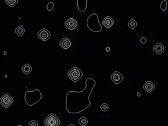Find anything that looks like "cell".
<instances>
[{"label":"cell","mask_w":168,"mask_h":126,"mask_svg":"<svg viewBox=\"0 0 168 126\" xmlns=\"http://www.w3.org/2000/svg\"><path fill=\"white\" fill-rule=\"evenodd\" d=\"M111 80L112 82L116 84H119L123 81V76H122L121 74H120L119 71H115L114 73H113V74L111 75Z\"/></svg>","instance_id":"7"},{"label":"cell","mask_w":168,"mask_h":126,"mask_svg":"<svg viewBox=\"0 0 168 126\" xmlns=\"http://www.w3.org/2000/svg\"><path fill=\"white\" fill-rule=\"evenodd\" d=\"M79 123L81 126H86L88 123V120L86 117H82L79 120Z\"/></svg>","instance_id":"16"},{"label":"cell","mask_w":168,"mask_h":126,"mask_svg":"<svg viewBox=\"0 0 168 126\" xmlns=\"http://www.w3.org/2000/svg\"><path fill=\"white\" fill-rule=\"evenodd\" d=\"M110 47H107V48H106V52H110Z\"/></svg>","instance_id":"24"},{"label":"cell","mask_w":168,"mask_h":126,"mask_svg":"<svg viewBox=\"0 0 168 126\" xmlns=\"http://www.w3.org/2000/svg\"><path fill=\"white\" fill-rule=\"evenodd\" d=\"M160 7H161V9L163 11H165L167 9V1L166 0H164L162 1V3L160 6Z\"/></svg>","instance_id":"19"},{"label":"cell","mask_w":168,"mask_h":126,"mask_svg":"<svg viewBox=\"0 0 168 126\" xmlns=\"http://www.w3.org/2000/svg\"><path fill=\"white\" fill-rule=\"evenodd\" d=\"M42 98V95L39 89H35L33 91H27L25 95V101L30 106L34 105L38 103Z\"/></svg>","instance_id":"1"},{"label":"cell","mask_w":168,"mask_h":126,"mask_svg":"<svg viewBox=\"0 0 168 126\" xmlns=\"http://www.w3.org/2000/svg\"><path fill=\"white\" fill-rule=\"evenodd\" d=\"M60 123H61V122L59 119L53 113L49 115L44 121L45 126H59Z\"/></svg>","instance_id":"4"},{"label":"cell","mask_w":168,"mask_h":126,"mask_svg":"<svg viewBox=\"0 0 168 126\" xmlns=\"http://www.w3.org/2000/svg\"><path fill=\"white\" fill-rule=\"evenodd\" d=\"M143 89L147 93H151L155 89V85L151 81H147L143 85Z\"/></svg>","instance_id":"11"},{"label":"cell","mask_w":168,"mask_h":126,"mask_svg":"<svg viewBox=\"0 0 168 126\" xmlns=\"http://www.w3.org/2000/svg\"><path fill=\"white\" fill-rule=\"evenodd\" d=\"M137 95L139 96H139L141 95V93H137Z\"/></svg>","instance_id":"25"},{"label":"cell","mask_w":168,"mask_h":126,"mask_svg":"<svg viewBox=\"0 0 168 126\" xmlns=\"http://www.w3.org/2000/svg\"><path fill=\"white\" fill-rule=\"evenodd\" d=\"M114 24V19H112L111 17L110 16H106L105 18L103 21H102V24L104 27H106V28H110L113 26V24Z\"/></svg>","instance_id":"9"},{"label":"cell","mask_w":168,"mask_h":126,"mask_svg":"<svg viewBox=\"0 0 168 126\" xmlns=\"http://www.w3.org/2000/svg\"><path fill=\"white\" fill-rule=\"evenodd\" d=\"M164 45L161 43L156 44L153 47V50L155 51V53H156L158 54H161L164 51Z\"/></svg>","instance_id":"12"},{"label":"cell","mask_w":168,"mask_h":126,"mask_svg":"<svg viewBox=\"0 0 168 126\" xmlns=\"http://www.w3.org/2000/svg\"><path fill=\"white\" fill-rule=\"evenodd\" d=\"M59 44H60V46H61L63 48L65 49V50L68 49L71 45V42H70V40L67 38H63L62 40L60 41Z\"/></svg>","instance_id":"10"},{"label":"cell","mask_w":168,"mask_h":126,"mask_svg":"<svg viewBox=\"0 0 168 126\" xmlns=\"http://www.w3.org/2000/svg\"><path fill=\"white\" fill-rule=\"evenodd\" d=\"M54 8V3L53 2H50V3L47 5V10L49 11H51L52 9Z\"/></svg>","instance_id":"21"},{"label":"cell","mask_w":168,"mask_h":126,"mask_svg":"<svg viewBox=\"0 0 168 126\" xmlns=\"http://www.w3.org/2000/svg\"><path fill=\"white\" fill-rule=\"evenodd\" d=\"M51 33L48 30L42 28V30H40L39 32L38 33V37L40 40H41L42 41H47L49 39L51 38Z\"/></svg>","instance_id":"6"},{"label":"cell","mask_w":168,"mask_h":126,"mask_svg":"<svg viewBox=\"0 0 168 126\" xmlns=\"http://www.w3.org/2000/svg\"><path fill=\"white\" fill-rule=\"evenodd\" d=\"M141 42L142 44H145L147 42V39L145 38V37H142L141 38Z\"/></svg>","instance_id":"23"},{"label":"cell","mask_w":168,"mask_h":126,"mask_svg":"<svg viewBox=\"0 0 168 126\" xmlns=\"http://www.w3.org/2000/svg\"><path fill=\"white\" fill-rule=\"evenodd\" d=\"M14 102V99L9 94L6 93L0 98V104L4 107L8 108L12 105Z\"/></svg>","instance_id":"5"},{"label":"cell","mask_w":168,"mask_h":126,"mask_svg":"<svg viewBox=\"0 0 168 126\" xmlns=\"http://www.w3.org/2000/svg\"><path fill=\"white\" fill-rule=\"evenodd\" d=\"M87 26L90 30L95 32H98L102 30V26L99 22L98 16L96 14H93L88 17L87 19Z\"/></svg>","instance_id":"2"},{"label":"cell","mask_w":168,"mask_h":126,"mask_svg":"<svg viewBox=\"0 0 168 126\" xmlns=\"http://www.w3.org/2000/svg\"><path fill=\"white\" fill-rule=\"evenodd\" d=\"M6 3L10 7H14L17 3V0H6Z\"/></svg>","instance_id":"18"},{"label":"cell","mask_w":168,"mask_h":126,"mask_svg":"<svg viewBox=\"0 0 168 126\" xmlns=\"http://www.w3.org/2000/svg\"><path fill=\"white\" fill-rule=\"evenodd\" d=\"M100 109H101V110L103 111V112H106V111L109 109V106L108 105V104H106V103H103V104L100 106Z\"/></svg>","instance_id":"20"},{"label":"cell","mask_w":168,"mask_h":126,"mask_svg":"<svg viewBox=\"0 0 168 126\" xmlns=\"http://www.w3.org/2000/svg\"><path fill=\"white\" fill-rule=\"evenodd\" d=\"M17 126H22V125H17Z\"/></svg>","instance_id":"26"},{"label":"cell","mask_w":168,"mask_h":126,"mask_svg":"<svg viewBox=\"0 0 168 126\" xmlns=\"http://www.w3.org/2000/svg\"><path fill=\"white\" fill-rule=\"evenodd\" d=\"M86 1L87 0H85L84 3H81V4H79V3L77 4V7H78V9L80 12H84L86 9L87 6H84V4L86 3Z\"/></svg>","instance_id":"17"},{"label":"cell","mask_w":168,"mask_h":126,"mask_svg":"<svg viewBox=\"0 0 168 126\" xmlns=\"http://www.w3.org/2000/svg\"><path fill=\"white\" fill-rule=\"evenodd\" d=\"M15 32L19 36H22L24 35L25 32V29L22 26H18L16 28V30H15Z\"/></svg>","instance_id":"14"},{"label":"cell","mask_w":168,"mask_h":126,"mask_svg":"<svg viewBox=\"0 0 168 126\" xmlns=\"http://www.w3.org/2000/svg\"><path fill=\"white\" fill-rule=\"evenodd\" d=\"M67 75H68V77L72 81H73V82H77L79 80L81 79L83 76V73L79 68L73 67L71 70L69 71Z\"/></svg>","instance_id":"3"},{"label":"cell","mask_w":168,"mask_h":126,"mask_svg":"<svg viewBox=\"0 0 168 126\" xmlns=\"http://www.w3.org/2000/svg\"><path fill=\"white\" fill-rule=\"evenodd\" d=\"M128 25H129L130 28L133 30L135 28H136V27L137 26V22L136 20H135V19H131V20L129 21Z\"/></svg>","instance_id":"15"},{"label":"cell","mask_w":168,"mask_h":126,"mask_svg":"<svg viewBox=\"0 0 168 126\" xmlns=\"http://www.w3.org/2000/svg\"><path fill=\"white\" fill-rule=\"evenodd\" d=\"M32 71V66L29 65V64H26L24 65L22 68V71L26 75H28V74L31 73Z\"/></svg>","instance_id":"13"},{"label":"cell","mask_w":168,"mask_h":126,"mask_svg":"<svg viewBox=\"0 0 168 126\" xmlns=\"http://www.w3.org/2000/svg\"><path fill=\"white\" fill-rule=\"evenodd\" d=\"M65 26L70 30H73L77 26V22L73 18H69L65 22Z\"/></svg>","instance_id":"8"},{"label":"cell","mask_w":168,"mask_h":126,"mask_svg":"<svg viewBox=\"0 0 168 126\" xmlns=\"http://www.w3.org/2000/svg\"><path fill=\"white\" fill-rule=\"evenodd\" d=\"M28 125L29 126H38L39 123H38V122H36V121L32 120V121H31V122H30Z\"/></svg>","instance_id":"22"}]
</instances>
